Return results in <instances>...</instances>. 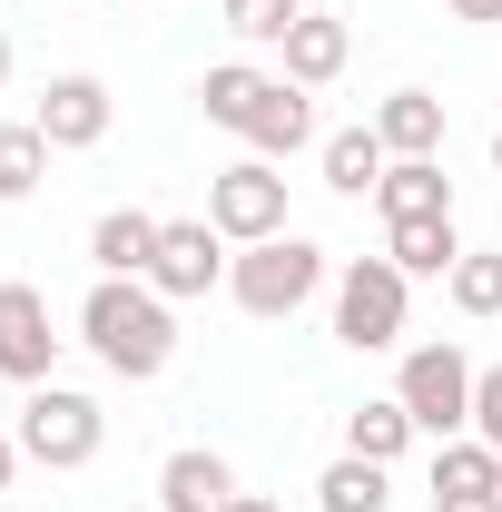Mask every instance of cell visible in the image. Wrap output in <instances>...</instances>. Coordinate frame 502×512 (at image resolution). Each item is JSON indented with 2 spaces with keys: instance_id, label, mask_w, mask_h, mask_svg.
I'll list each match as a JSON object with an SVG mask.
<instances>
[{
  "instance_id": "obj_11",
  "label": "cell",
  "mask_w": 502,
  "mask_h": 512,
  "mask_svg": "<svg viewBox=\"0 0 502 512\" xmlns=\"http://www.w3.org/2000/svg\"><path fill=\"white\" fill-rule=\"evenodd\" d=\"M237 503V473H227V453L207 444H178L158 463V512H227Z\"/></svg>"
},
{
  "instance_id": "obj_4",
  "label": "cell",
  "mask_w": 502,
  "mask_h": 512,
  "mask_svg": "<svg viewBox=\"0 0 502 512\" xmlns=\"http://www.w3.org/2000/svg\"><path fill=\"white\" fill-rule=\"evenodd\" d=\"M404 306H414V276L394 256H345L335 266V345L355 355H384L404 335Z\"/></svg>"
},
{
  "instance_id": "obj_23",
  "label": "cell",
  "mask_w": 502,
  "mask_h": 512,
  "mask_svg": "<svg viewBox=\"0 0 502 512\" xmlns=\"http://www.w3.org/2000/svg\"><path fill=\"white\" fill-rule=\"evenodd\" d=\"M443 296L463 316H502V247H463V266L443 276Z\"/></svg>"
},
{
  "instance_id": "obj_6",
  "label": "cell",
  "mask_w": 502,
  "mask_h": 512,
  "mask_svg": "<svg viewBox=\"0 0 502 512\" xmlns=\"http://www.w3.org/2000/svg\"><path fill=\"white\" fill-rule=\"evenodd\" d=\"M99 444H109L99 394H79V384H30V404H20V453H30V463L79 473V463H99Z\"/></svg>"
},
{
  "instance_id": "obj_8",
  "label": "cell",
  "mask_w": 502,
  "mask_h": 512,
  "mask_svg": "<svg viewBox=\"0 0 502 512\" xmlns=\"http://www.w3.org/2000/svg\"><path fill=\"white\" fill-rule=\"evenodd\" d=\"M60 325H50V296L40 286H20V276H0V375L20 384H60Z\"/></svg>"
},
{
  "instance_id": "obj_13",
  "label": "cell",
  "mask_w": 502,
  "mask_h": 512,
  "mask_svg": "<svg viewBox=\"0 0 502 512\" xmlns=\"http://www.w3.org/2000/svg\"><path fill=\"white\" fill-rule=\"evenodd\" d=\"M158 227H168V217H148V207H109V217L89 227V266H99V276H148Z\"/></svg>"
},
{
  "instance_id": "obj_25",
  "label": "cell",
  "mask_w": 502,
  "mask_h": 512,
  "mask_svg": "<svg viewBox=\"0 0 502 512\" xmlns=\"http://www.w3.org/2000/svg\"><path fill=\"white\" fill-rule=\"evenodd\" d=\"M434 512H502V493H463V503H434Z\"/></svg>"
},
{
  "instance_id": "obj_28",
  "label": "cell",
  "mask_w": 502,
  "mask_h": 512,
  "mask_svg": "<svg viewBox=\"0 0 502 512\" xmlns=\"http://www.w3.org/2000/svg\"><path fill=\"white\" fill-rule=\"evenodd\" d=\"M227 512H286V503H266V493H237V503H227Z\"/></svg>"
},
{
  "instance_id": "obj_15",
  "label": "cell",
  "mask_w": 502,
  "mask_h": 512,
  "mask_svg": "<svg viewBox=\"0 0 502 512\" xmlns=\"http://www.w3.org/2000/svg\"><path fill=\"white\" fill-rule=\"evenodd\" d=\"M375 207H384V227H394V217H453V178H443V158H394L384 188H375Z\"/></svg>"
},
{
  "instance_id": "obj_20",
  "label": "cell",
  "mask_w": 502,
  "mask_h": 512,
  "mask_svg": "<svg viewBox=\"0 0 502 512\" xmlns=\"http://www.w3.org/2000/svg\"><path fill=\"white\" fill-rule=\"evenodd\" d=\"M315 503H325V512H384V503H394V493H384V463L335 453V463H325V483H315Z\"/></svg>"
},
{
  "instance_id": "obj_19",
  "label": "cell",
  "mask_w": 502,
  "mask_h": 512,
  "mask_svg": "<svg viewBox=\"0 0 502 512\" xmlns=\"http://www.w3.org/2000/svg\"><path fill=\"white\" fill-rule=\"evenodd\" d=\"M463 493H502V453L483 444V434L434 444V503H463Z\"/></svg>"
},
{
  "instance_id": "obj_5",
  "label": "cell",
  "mask_w": 502,
  "mask_h": 512,
  "mask_svg": "<svg viewBox=\"0 0 502 512\" xmlns=\"http://www.w3.org/2000/svg\"><path fill=\"white\" fill-rule=\"evenodd\" d=\"M473 355L443 335V345H414L404 355V375H394V404L414 414V434H434V444H453V434H473Z\"/></svg>"
},
{
  "instance_id": "obj_14",
  "label": "cell",
  "mask_w": 502,
  "mask_h": 512,
  "mask_svg": "<svg viewBox=\"0 0 502 512\" xmlns=\"http://www.w3.org/2000/svg\"><path fill=\"white\" fill-rule=\"evenodd\" d=\"M375 138H384V158H443V99L434 89H394L375 109Z\"/></svg>"
},
{
  "instance_id": "obj_30",
  "label": "cell",
  "mask_w": 502,
  "mask_h": 512,
  "mask_svg": "<svg viewBox=\"0 0 502 512\" xmlns=\"http://www.w3.org/2000/svg\"><path fill=\"white\" fill-rule=\"evenodd\" d=\"M493 168H502V138H493Z\"/></svg>"
},
{
  "instance_id": "obj_9",
  "label": "cell",
  "mask_w": 502,
  "mask_h": 512,
  "mask_svg": "<svg viewBox=\"0 0 502 512\" xmlns=\"http://www.w3.org/2000/svg\"><path fill=\"white\" fill-rule=\"evenodd\" d=\"M227 266H237V256H227V237H217L207 217H168V227H158V256H148V286H158L168 306H197V296L227 286Z\"/></svg>"
},
{
  "instance_id": "obj_29",
  "label": "cell",
  "mask_w": 502,
  "mask_h": 512,
  "mask_svg": "<svg viewBox=\"0 0 502 512\" xmlns=\"http://www.w3.org/2000/svg\"><path fill=\"white\" fill-rule=\"evenodd\" d=\"M0 89H10V30H0Z\"/></svg>"
},
{
  "instance_id": "obj_21",
  "label": "cell",
  "mask_w": 502,
  "mask_h": 512,
  "mask_svg": "<svg viewBox=\"0 0 502 512\" xmlns=\"http://www.w3.org/2000/svg\"><path fill=\"white\" fill-rule=\"evenodd\" d=\"M50 158H60V148H50V138H40L30 119H20V128H0V207H20V197L40 188V178H50Z\"/></svg>"
},
{
  "instance_id": "obj_12",
  "label": "cell",
  "mask_w": 502,
  "mask_h": 512,
  "mask_svg": "<svg viewBox=\"0 0 502 512\" xmlns=\"http://www.w3.org/2000/svg\"><path fill=\"white\" fill-rule=\"evenodd\" d=\"M345 60H355V30H345L335 10H306V20L286 30V79H296V89H325V79H345Z\"/></svg>"
},
{
  "instance_id": "obj_16",
  "label": "cell",
  "mask_w": 502,
  "mask_h": 512,
  "mask_svg": "<svg viewBox=\"0 0 502 512\" xmlns=\"http://www.w3.org/2000/svg\"><path fill=\"white\" fill-rule=\"evenodd\" d=\"M384 256H394L404 276H453V266H463V237H453V217H394V227H384Z\"/></svg>"
},
{
  "instance_id": "obj_27",
  "label": "cell",
  "mask_w": 502,
  "mask_h": 512,
  "mask_svg": "<svg viewBox=\"0 0 502 512\" xmlns=\"http://www.w3.org/2000/svg\"><path fill=\"white\" fill-rule=\"evenodd\" d=\"M453 20H502V0H453Z\"/></svg>"
},
{
  "instance_id": "obj_1",
  "label": "cell",
  "mask_w": 502,
  "mask_h": 512,
  "mask_svg": "<svg viewBox=\"0 0 502 512\" xmlns=\"http://www.w3.org/2000/svg\"><path fill=\"white\" fill-rule=\"evenodd\" d=\"M79 345L119 384H158L178 365V306H168L148 276H99V286L79 296Z\"/></svg>"
},
{
  "instance_id": "obj_17",
  "label": "cell",
  "mask_w": 502,
  "mask_h": 512,
  "mask_svg": "<svg viewBox=\"0 0 502 512\" xmlns=\"http://www.w3.org/2000/svg\"><path fill=\"white\" fill-rule=\"evenodd\" d=\"M384 168H394V158H384L375 119H365V128H335V138H325V188H335V197H375V188H384Z\"/></svg>"
},
{
  "instance_id": "obj_3",
  "label": "cell",
  "mask_w": 502,
  "mask_h": 512,
  "mask_svg": "<svg viewBox=\"0 0 502 512\" xmlns=\"http://www.w3.org/2000/svg\"><path fill=\"white\" fill-rule=\"evenodd\" d=\"M227 296L247 306L256 325H276V316H306L315 296H325V247L315 237H256V247H237V266H227Z\"/></svg>"
},
{
  "instance_id": "obj_31",
  "label": "cell",
  "mask_w": 502,
  "mask_h": 512,
  "mask_svg": "<svg viewBox=\"0 0 502 512\" xmlns=\"http://www.w3.org/2000/svg\"><path fill=\"white\" fill-rule=\"evenodd\" d=\"M138 512H158V503H138Z\"/></svg>"
},
{
  "instance_id": "obj_22",
  "label": "cell",
  "mask_w": 502,
  "mask_h": 512,
  "mask_svg": "<svg viewBox=\"0 0 502 512\" xmlns=\"http://www.w3.org/2000/svg\"><path fill=\"white\" fill-rule=\"evenodd\" d=\"M217 20H227L247 50H286V30L306 20V0H217Z\"/></svg>"
},
{
  "instance_id": "obj_24",
  "label": "cell",
  "mask_w": 502,
  "mask_h": 512,
  "mask_svg": "<svg viewBox=\"0 0 502 512\" xmlns=\"http://www.w3.org/2000/svg\"><path fill=\"white\" fill-rule=\"evenodd\" d=\"M473 434L502 453V365H483V375H473Z\"/></svg>"
},
{
  "instance_id": "obj_10",
  "label": "cell",
  "mask_w": 502,
  "mask_h": 512,
  "mask_svg": "<svg viewBox=\"0 0 502 512\" xmlns=\"http://www.w3.org/2000/svg\"><path fill=\"white\" fill-rule=\"evenodd\" d=\"M109 119H119V99H109V79H89V69H60V79L40 89V109H30V128H40L50 148H99Z\"/></svg>"
},
{
  "instance_id": "obj_7",
  "label": "cell",
  "mask_w": 502,
  "mask_h": 512,
  "mask_svg": "<svg viewBox=\"0 0 502 512\" xmlns=\"http://www.w3.org/2000/svg\"><path fill=\"white\" fill-rule=\"evenodd\" d=\"M207 227H217L227 247L286 237V178H276V158H237V168H217V178H207Z\"/></svg>"
},
{
  "instance_id": "obj_2",
  "label": "cell",
  "mask_w": 502,
  "mask_h": 512,
  "mask_svg": "<svg viewBox=\"0 0 502 512\" xmlns=\"http://www.w3.org/2000/svg\"><path fill=\"white\" fill-rule=\"evenodd\" d=\"M197 109H207V128L247 138V158H296V148H315V99L286 79V69L217 60L207 79H197Z\"/></svg>"
},
{
  "instance_id": "obj_18",
  "label": "cell",
  "mask_w": 502,
  "mask_h": 512,
  "mask_svg": "<svg viewBox=\"0 0 502 512\" xmlns=\"http://www.w3.org/2000/svg\"><path fill=\"white\" fill-rule=\"evenodd\" d=\"M404 444H414V414H404L394 394H365V404L345 414V453H365V463H384V473L404 463Z\"/></svg>"
},
{
  "instance_id": "obj_26",
  "label": "cell",
  "mask_w": 502,
  "mask_h": 512,
  "mask_svg": "<svg viewBox=\"0 0 502 512\" xmlns=\"http://www.w3.org/2000/svg\"><path fill=\"white\" fill-rule=\"evenodd\" d=\"M10 473H20V434H0V493H10Z\"/></svg>"
}]
</instances>
